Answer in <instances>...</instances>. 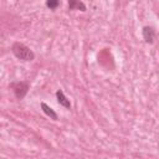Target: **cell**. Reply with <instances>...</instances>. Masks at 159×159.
Masks as SVG:
<instances>
[{
	"label": "cell",
	"mask_w": 159,
	"mask_h": 159,
	"mask_svg": "<svg viewBox=\"0 0 159 159\" xmlns=\"http://www.w3.org/2000/svg\"><path fill=\"white\" fill-rule=\"evenodd\" d=\"M143 39L147 43H153V41H154V30L149 26H145L143 29Z\"/></svg>",
	"instance_id": "cell-3"
},
{
	"label": "cell",
	"mask_w": 159,
	"mask_h": 159,
	"mask_svg": "<svg viewBox=\"0 0 159 159\" xmlns=\"http://www.w3.org/2000/svg\"><path fill=\"white\" fill-rule=\"evenodd\" d=\"M58 5H60V0H46V6L51 10L57 9Z\"/></svg>",
	"instance_id": "cell-7"
},
{
	"label": "cell",
	"mask_w": 159,
	"mask_h": 159,
	"mask_svg": "<svg viewBox=\"0 0 159 159\" xmlns=\"http://www.w3.org/2000/svg\"><path fill=\"white\" fill-rule=\"evenodd\" d=\"M56 97H57V102H58L62 107H65V108H71L70 101L66 98V96L63 94V92H62L61 89H58V91L56 92Z\"/></svg>",
	"instance_id": "cell-4"
},
{
	"label": "cell",
	"mask_w": 159,
	"mask_h": 159,
	"mask_svg": "<svg viewBox=\"0 0 159 159\" xmlns=\"http://www.w3.org/2000/svg\"><path fill=\"white\" fill-rule=\"evenodd\" d=\"M41 108H42V111H43V113L46 114V116H48L51 119H53V120H57V114L55 113V111L50 107V106H47L46 103H41Z\"/></svg>",
	"instance_id": "cell-6"
},
{
	"label": "cell",
	"mask_w": 159,
	"mask_h": 159,
	"mask_svg": "<svg viewBox=\"0 0 159 159\" xmlns=\"http://www.w3.org/2000/svg\"><path fill=\"white\" fill-rule=\"evenodd\" d=\"M11 51L15 55V57L21 61H32L35 57V55L30 50V47H27L26 45H24L21 42H15L11 47Z\"/></svg>",
	"instance_id": "cell-1"
},
{
	"label": "cell",
	"mask_w": 159,
	"mask_h": 159,
	"mask_svg": "<svg viewBox=\"0 0 159 159\" xmlns=\"http://www.w3.org/2000/svg\"><path fill=\"white\" fill-rule=\"evenodd\" d=\"M10 87L12 88V91H14V93H15L17 99H22L26 96L27 91H29V83L27 82H22V81L12 82L10 84Z\"/></svg>",
	"instance_id": "cell-2"
},
{
	"label": "cell",
	"mask_w": 159,
	"mask_h": 159,
	"mask_svg": "<svg viewBox=\"0 0 159 159\" xmlns=\"http://www.w3.org/2000/svg\"><path fill=\"white\" fill-rule=\"evenodd\" d=\"M68 9L70 10H81L86 11V5L81 0H68Z\"/></svg>",
	"instance_id": "cell-5"
}]
</instances>
